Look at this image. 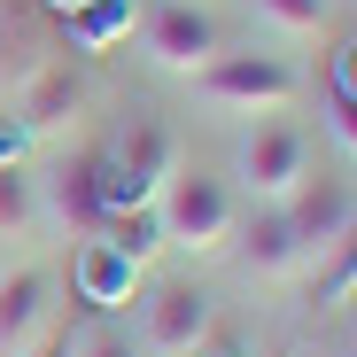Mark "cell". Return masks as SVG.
I'll use <instances>...</instances> for the list:
<instances>
[{
	"mask_svg": "<svg viewBox=\"0 0 357 357\" xmlns=\"http://www.w3.org/2000/svg\"><path fill=\"white\" fill-rule=\"evenodd\" d=\"M280 218H287V233H295V249H303V280H311V264L342 241V233L357 225V178H334V171H311L303 187H295L287 202H272Z\"/></svg>",
	"mask_w": 357,
	"mask_h": 357,
	"instance_id": "30bf717a",
	"label": "cell"
},
{
	"mask_svg": "<svg viewBox=\"0 0 357 357\" xmlns=\"http://www.w3.org/2000/svg\"><path fill=\"white\" fill-rule=\"evenodd\" d=\"M31 187H39V233H63V241H86V233L109 218L101 202V163L93 148H70V155H54L47 171H31Z\"/></svg>",
	"mask_w": 357,
	"mask_h": 357,
	"instance_id": "ba28073f",
	"label": "cell"
},
{
	"mask_svg": "<svg viewBox=\"0 0 357 357\" xmlns=\"http://www.w3.org/2000/svg\"><path fill=\"white\" fill-rule=\"evenodd\" d=\"M249 257V272L257 280H303V249H295V233H287V218L280 210H257V218H241V241H233Z\"/></svg>",
	"mask_w": 357,
	"mask_h": 357,
	"instance_id": "5bb4252c",
	"label": "cell"
},
{
	"mask_svg": "<svg viewBox=\"0 0 357 357\" xmlns=\"http://www.w3.org/2000/svg\"><path fill=\"white\" fill-rule=\"evenodd\" d=\"M39 8H47V24H63V16L78 8V0H39Z\"/></svg>",
	"mask_w": 357,
	"mask_h": 357,
	"instance_id": "44dd1931",
	"label": "cell"
},
{
	"mask_svg": "<svg viewBox=\"0 0 357 357\" xmlns=\"http://www.w3.org/2000/svg\"><path fill=\"white\" fill-rule=\"evenodd\" d=\"M47 63H63L54 54V24L39 0H0V101H16Z\"/></svg>",
	"mask_w": 357,
	"mask_h": 357,
	"instance_id": "8fae6325",
	"label": "cell"
},
{
	"mask_svg": "<svg viewBox=\"0 0 357 357\" xmlns=\"http://www.w3.org/2000/svg\"><path fill=\"white\" fill-rule=\"evenodd\" d=\"M140 47H148L155 70L195 78V70H210L225 54V31H218L210 8H195V0H155V8H140Z\"/></svg>",
	"mask_w": 357,
	"mask_h": 357,
	"instance_id": "52a82bcc",
	"label": "cell"
},
{
	"mask_svg": "<svg viewBox=\"0 0 357 357\" xmlns=\"http://www.w3.org/2000/svg\"><path fill=\"white\" fill-rule=\"evenodd\" d=\"M0 241H39V187L8 155H0Z\"/></svg>",
	"mask_w": 357,
	"mask_h": 357,
	"instance_id": "9a60e30c",
	"label": "cell"
},
{
	"mask_svg": "<svg viewBox=\"0 0 357 357\" xmlns=\"http://www.w3.org/2000/svg\"><path fill=\"white\" fill-rule=\"evenodd\" d=\"M195 93L225 116H287L303 78H295L280 54H218L210 70H195Z\"/></svg>",
	"mask_w": 357,
	"mask_h": 357,
	"instance_id": "5b68a950",
	"label": "cell"
},
{
	"mask_svg": "<svg viewBox=\"0 0 357 357\" xmlns=\"http://www.w3.org/2000/svg\"><path fill=\"white\" fill-rule=\"evenodd\" d=\"M311 303L319 311H342V303H357V225L342 233V241L311 264Z\"/></svg>",
	"mask_w": 357,
	"mask_h": 357,
	"instance_id": "2e32d148",
	"label": "cell"
},
{
	"mask_svg": "<svg viewBox=\"0 0 357 357\" xmlns=\"http://www.w3.org/2000/svg\"><path fill=\"white\" fill-rule=\"evenodd\" d=\"M311 178V132L303 125H257L249 140H241V155H233V195H249L257 210H272V202H287L295 187Z\"/></svg>",
	"mask_w": 357,
	"mask_h": 357,
	"instance_id": "8992f818",
	"label": "cell"
},
{
	"mask_svg": "<svg viewBox=\"0 0 357 357\" xmlns=\"http://www.w3.org/2000/svg\"><path fill=\"white\" fill-rule=\"evenodd\" d=\"M63 349V280L47 264L0 272V357H47Z\"/></svg>",
	"mask_w": 357,
	"mask_h": 357,
	"instance_id": "277c9868",
	"label": "cell"
},
{
	"mask_svg": "<svg viewBox=\"0 0 357 357\" xmlns=\"http://www.w3.org/2000/svg\"><path fill=\"white\" fill-rule=\"evenodd\" d=\"M326 132H334V148L357 163V101H349V93H326Z\"/></svg>",
	"mask_w": 357,
	"mask_h": 357,
	"instance_id": "ffe728a7",
	"label": "cell"
},
{
	"mask_svg": "<svg viewBox=\"0 0 357 357\" xmlns=\"http://www.w3.org/2000/svg\"><path fill=\"white\" fill-rule=\"evenodd\" d=\"M326 93H349L357 101V31L334 39V54H326Z\"/></svg>",
	"mask_w": 357,
	"mask_h": 357,
	"instance_id": "d6986e66",
	"label": "cell"
},
{
	"mask_svg": "<svg viewBox=\"0 0 357 357\" xmlns=\"http://www.w3.org/2000/svg\"><path fill=\"white\" fill-rule=\"evenodd\" d=\"M8 109H16V125H24L31 140H63V132L78 125V109H86V78H78L70 63H47Z\"/></svg>",
	"mask_w": 357,
	"mask_h": 357,
	"instance_id": "7c38bea8",
	"label": "cell"
},
{
	"mask_svg": "<svg viewBox=\"0 0 357 357\" xmlns=\"http://www.w3.org/2000/svg\"><path fill=\"white\" fill-rule=\"evenodd\" d=\"M140 8H148V0H78L54 31H63L78 54H109V47H125L140 31Z\"/></svg>",
	"mask_w": 357,
	"mask_h": 357,
	"instance_id": "4fadbf2b",
	"label": "cell"
},
{
	"mask_svg": "<svg viewBox=\"0 0 357 357\" xmlns=\"http://www.w3.org/2000/svg\"><path fill=\"white\" fill-rule=\"evenodd\" d=\"M155 233L178 257H225L241 241V195H233V178L178 163L163 178V195H155Z\"/></svg>",
	"mask_w": 357,
	"mask_h": 357,
	"instance_id": "7a4b0ae2",
	"label": "cell"
},
{
	"mask_svg": "<svg viewBox=\"0 0 357 357\" xmlns=\"http://www.w3.org/2000/svg\"><path fill=\"white\" fill-rule=\"evenodd\" d=\"M257 24H272L280 39H326L334 0H257Z\"/></svg>",
	"mask_w": 357,
	"mask_h": 357,
	"instance_id": "e0dca14e",
	"label": "cell"
},
{
	"mask_svg": "<svg viewBox=\"0 0 357 357\" xmlns=\"http://www.w3.org/2000/svg\"><path fill=\"white\" fill-rule=\"evenodd\" d=\"M63 357H140V342L125 334V326H109V319H93L78 342H63Z\"/></svg>",
	"mask_w": 357,
	"mask_h": 357,
	"instance_id": "ac0fdd59",
	"label": "cell"
},
{
	"mask_svg": "<svg viewBox=\"0 0 357 357\" xmlns=\"http://www.w3.org/2000/svg\"><path fill=\"white\" fill-rule=\"evenodd\" d=\"M210 334H218V303H210L195 280L140 287V349L148 357H195Z\"/></svg>",
	"mask_w": 357,
	"mask_h": 357,
	"instance_id": "9c48e42d",
	"label": "cell"
},
{
	"mask_svg": "<svg viewBox=\"0 0 357 357\" xmlns=\"http://www.w3.org/2000/svg\"><path fill=\"white\" fill-rule=\"evenodd\" d=\"M93 163H101V202H109V218H116V210H155L163 178L178 171V140L155 125V116H132L109 148H93Z\"/></svg>",
	"mask_w": 357,
	"mask_h": 357,
	"instance_id": "3957f363",
	"label": "cell"
},
{
	"mask_svg": "<svg viewBox=\"0 0 357 357\" xmlns=\"http://www.w3.org/2000/svg\"><path fill=\"white\" fill-rule=\"evenodd\" d=\"M163 249V233H155V210H116L101 218L86 241H70V295L86 311L116 319V311H132V295L148 287V257Z\"/></svg>",
	"mask_w": 357,
	"mask_h": 357,
	"instance_id": "6da1fadb",
	"label": "cell"
}]
</instances>
